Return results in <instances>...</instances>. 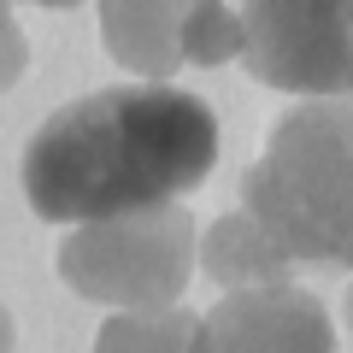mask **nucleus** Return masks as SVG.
I'll return each instance as SVG.
<instances>
[{
    "mask_svg": "<svg viewBox=\"0 0 353 353\" xmlns=\"http://www.w3.org/2000/svg\"><path fill=\"white\" fill-rule=\"evenodd\" d=\"M189 353H341V347L318 294H306L301 283H277V289L224 294L194 324Z\"/></svg>",
    "mask_w": 353,
    "mask_h": 353,
    "instance_id": "39448f33",
    "label": "nucleus"
},
{
    "mask_svg": "<svg viewBox=\"0 0 353 353\" xmlns=\"http://www.w3.org/2000/svg\"><path fill=\"white\" fill-rule=\"evenodd\" d=\"M347 106L306 101L277 118L265 153L241 176V212L301 271H341L353 253V189H347Z\"/></svg>",
    "mask_w": 353,
    "mask_h": 353,
    "instance_id": "f03ea898",
    "label": "nucleus"
},
{
    "mask_svg": "<svg viewBox=\"0 0 353 353\" xmlns=\"http://www.w3.org/2000/svg\"><path fill=\"white\" fill-rule=\"evenodd\" d=\"M18 347V324H12V312L0 306V353H12Z\"/></svg>",
    "mask_w": 353,
    "mask_h": 353,
    "instance_id": "9b49d317",
    "label": "nucleus"
},
{
    "mask_svg": "<svg viewBox=\"0 0 353 353\" xmlns=\"http://www.w3.org/2000/svg\"><path fill=\"white\" fill-rule=\"evenodd\" d=\"M171 30L183 65H224L241 53V24L224 0H171Z\"/></svg>",
    "mask_w": 353,
    "mask_h": 353,
    "instance_id": "1a4fd4ad",
    "label": "nucleus"
},
{
    "mask_svg": "<svg viewBox=\"0 0 353 353\" xmlns=\"http://www.w3.org/2000/svg\"><path fill=\"white\" fill-rule=\"evenodd\" d=\"M241 53L236 59L265 88L341 101L353 83L347 0H241Z\"/></svg>",
    "mask_w": 353,
    "mask_h": 353,
    "instance_id": "20e7f679",
    "label": "nucleus"
},
{
    "mask_svg": "<svg viewBox=\"0 0 353 353\" xmlns=\"http://www.w3.org/2000/svg\"><path fill=\"white\" fill-rule=\"evenodd\" d=\"M194 271H206L224 294L294 283V265L271 248V236H265L248 212H230V218H218L206 236H194Z\"/></svg>",
    "mask_w": 353,
    "mask_h": 353,
    "instance_id": "423d86ee",
    "label": "nucleus"
},
{
    "mask_svg": "<svg viewBox=\"0 0 353 353\" xmlns=\"http://www.w3.org/2000/svg\"><path fill=\"white\" fill-rule=\"evenodd\" d=\"M201 318L189 306H159V312H112L94 336V353H189Z\"/></svg>",
    "mask_w": 353,
    "mask_h": 353,
    "instance_id": "6e6552de",
    "label": "nucleus"
},
{
    "mask_svg": "<svg viewBox=\"0 0 353 353\" xmlns=\"http://www.w3.org/2000/svg\"><path fill=\"white\" fill-rule=\"evenodd\" d=\"M194 236L201 230H194V212L183 201L77 224L59 241V277L83 301L118 306V312L183 306L194 277Z\"/></svg>",
    "mask_w": 353,
    "mask_h": 353,
    "instance_id": "7ed1b4c3",
    "label": "nucleus"
},
{
    "mask_svg": "<svg viewBox=\"0 0 353 353\" xmlns=\"http://www.w3.org/2000/svg\"><path fill=\"white\" fill-rule=\"evenodd\" d=\"M30 6H53V12H65V6H83V0H30Z\"/></svg>",
    "mask_w": 353,
    "mask_h": 353,
    "instance_id": "f8f14e48",
    "label": "nucleus"
},
{
    "mask_svg": "<svg viewBox=\"0 0 353 353\" xmlns=\"http://www.w3.org/2000/svg\"><path fill=\"white\" fill-rule=\"evenodd\" d=\"M24 65H30V41L12 18V0H0V94L24 77Z\"/></svg>",
    "mask_w": 353,
    "mask_h": 353,
    "instance_id": "9d476101",
    "label": "nucleus"
},
{
    "mask_svg": "<svg viewBox=\"0 0 353 353\" xmlns=\"http://www.w3.org/2000/svg\"><path fill=\"white\" fill-rule=\"evenodd\" d=\"M218 165V118L201 94L171 83L94 88L59 106L24 141V201L41 224H101V218L171 206L201 189Z\"/></svg>",
    "mask_w": 353,
    "mask_h": 353,
    "instance_id": "f257e3e1",
    "label": "nucleus"
},
{
    "mask_svg": "<svg viewBox=\"0 0 353 353\" xmlns=\"http://www.w3.org/2000/svg\"><path fill=\"white\" fill-rule=\"evenodd\" d=\"M101 41L118 65L141 71L148 83H159L183 65L171 30V0H101Z\"/></svg>",
    "mask_w": 353,
    "mask_h": 353,
    "instance_id": "0eeeda50",
    "label": "nucleus"
}]
</instances>
